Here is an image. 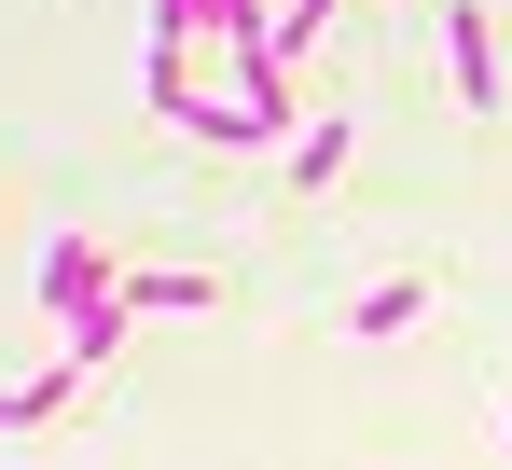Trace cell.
<instances>
[{
  "mask_svg": "<svg viewBox=\"0 0 512 470\" xmlns=\"http://www.w3.org/2000/svg\"><path fill=\"white\" fill-rule=\"evenodd\" d=\"M28 291H42V318H56V346L84 360V374H111V346H125V277H111V249L97 235H42L28 249Z\"/></svg>",
  "mask_w": 512,
  "mask_h": 470,
  "instance_id": "6da1fadb",
  "label": "cell"
},
{
  "mask_svg": "<svg viewBox=\"0 0 512 470\" xmlns=\"http://www.w3.org/2000/svg\"><path fill=\"white\" fill-rule=\"evenodd\" d=\"M443 97L457 111H499V28H485V0H443Z\"/></svg>",
  "mask_w": 512,
  "mask_h": 470,
  "instance_id": "7a4b0ae2",
  "label": "cell"
},
{
  "mask_svg": "<svg viewBox=\"0 0 512 470\" xmlns=\"http://www.w3.org/2000/svg\"><path fill=\"white\" fill-rule=\"evenodd\" d=\"M277 180H291V194H333L346 180V111H305V125L277 139Z\"/></svg>",
  "mask_w": 512,
  "mask_h": 470,
  "instance_id": "3957f363",
  "label": "cell"
},
{
  "mask_svg": "<svg viewBox=\"0 0 512 470\" xmlns=\"http://www.w3.org/2000/svg\"><path fill=\"white\" fill-rule=\"evenodd\" d=\"M70 388H84V360H70V346H56L42 374H14V388H0V443H14V429H42V415H70Z\"/></svg>",
  "mask_w": 512,
  "mask_h": 470,
  "instance_id": "277c9868",
  "label": "cell"
},
{
  "mask_svg": "<svg viewBox=\"0 0 512 470\" xmlns=\"http://www.w3.org/2000/svg\"><path fill=\"white\" fill-rule=\"evenodd\" d=\"M416 318H429V277H374V291L346 305V332H360V346H402Z\"/></svg>",
  "mask_w": 512,
  "mask_h": 470,
  "instance_id": "5b68a950",
  "label": "cell"
},
{
  "mask_svg": "<svg viewBox=\"0 0 512 470\" xmlns=\"http://www.w3.org/2000/svg\"><path fill=\"white\" fill-rule=\"evenodd\" d=\"M125 305H139V318H222V291H208V277H180V263H167V277H125Z\"/></svg>",
  "mask_w": 512,
  "mask_h": 470,
  "instance_id": "8992f818",
  "label": "cell"
},
{
  "mask_svg": "<svg viewBox=\"0 0 512 470\" xmlns=\"http://www.w3.org/2000/svg\"><path fill=\"white\" fill-rule=\"evenodd\" d=\"M499 443H512V401H499Z\"/></svg>",
  "mask_w": 512,
  "mask_h": 470,
  "instance_id": "52a82bcc",
  "label": "cell"
}]
</instances>
